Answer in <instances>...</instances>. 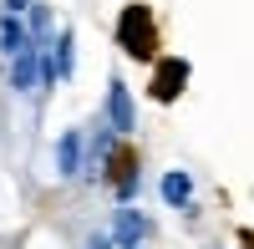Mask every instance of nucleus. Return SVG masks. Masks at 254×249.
Instances as JSON below:
<instances>
[{
  "label": "nucleus",
  "instance_id": "f257e3e1",
  "mask_svg": "<svg viewBox=\"0 0 254 249\" xmlns=\"http://www.w3.org/2000/svg\"><path fill=\"white\" fill-rule=\"evenodd\" d=\"M117 41L127 51H132L137 61L153 56V15H147V5H127L122 20H117Z\"/></svg>",
  "mask_w": 254,
  "mask_h": 249
},
{
  "label": "nucleus",
  "instance_id": "f03ea898",
  "mask_svg": "<svg viewBox=\"0 0 254 249\" xmlns=\"http://www.w3.org/2000/svg\"><path fill=\"white\" fill-rule=\"evenodd\" d=\"M41 51H46V46H36V41H31L26 51L10 56V87H15V92H31V87H36V76H41Z\"/></svg>",
  "mask_w": 254,
  "mask_h": 249
},
{
  "label": "nucleus",
  "instance_id": "7ed1b4c3",
  "mask_svg": "<svg viewBox=\"0 0 254 249\" xmlns=\"http://www.w3.org/2000/svg\"><path fill=\"white\" fill-rule=\"evenodd\" d=\"M107 122H112V132H132V127H137L132 92H127L122 81H112V87H107Z\"/></svg>",
  "mask_w": 254,
  "mask_h": 249
},
{
  "label": "nucleus",
  "instance_id": "20e7f679",
  "mask_svg": "<svg viewBox=\"0 0 254 249\" xmlns=\"http://www.w3.org/2000/svg\"><path fill=\"white\" fill-rule=\"evenodd\" d=\"M51 76H71L76 71V41H71V31H61L56 41H51Z\"/></svg>",
  "mask_w": 254,
  "mask_h": 249
},
{
  "label": "nucleus",
  "instance_id": "39448f33",
  "mask_svg": "<svg viewBox=\"0 0 254 249\" xmlns=\"http://www.w3.org/2000/svg\"><path fill=\"white\" fill-rule=\"evenodd\" d=\"M183 76H188V61H163V66H158V97L173 102L183 92Z\"/></svg>",
  "mask_w": 254,
  "mask_h": 249
},
{
  "label": "nucleus",
  "instance_id": "423d86ee",
  "mask_svg": "<svg viewBox=\"0 0 254 249\" xmlns=\"http://www.w3.org/2000/svg\"><path fill=\"white\" fill-rule=\"evenodd\" d=\"M0 46H5V56H15V51H26L31 46V31H20V15H0Z\"/></svg>",
  "mask_w": 254,
  "mask_h": 249
},
{
  "label": "nucleus",
  "instance_id": "0eeeda50",
  "mask_svg": "<svg viewBox=\"0 0 254 249\" xmlns=\"http://www.w3.org/2000/svg\"><path fill=\"white\" fill-rule=\"evenodd\" d=\"M163 198L173 203V209H188V203H193V183H188V173H163Z\"/></svg>",
  "mask_w": 254,
  "mask_h": 249
},
{
  "label": "nucleus",
  "instance_id": "6e6552de",
  "mask_svg": "<svg viewBox=\"0 0 254 249\" xmlns=\"http://www.w3.org/2000/svg\"><path fill=\"white\" fill-rule=\"evenodd\" d=\"M76 163H81V132H66V137L56 142V168L71 178V173H76Z\"/></svg>",
  "mask_w": 254,
  "mask_h": 249
},
{
  "label": "nucleus",
  "instance_id": "1a4fd4ad",
  "mask_svg": "<svg viewBox=\"0 0 254 249\" xmlns=\"http://www.w3.org/2000/svg\"><path fill=\"white\" fill-rule=\"evenodd\" d=\"M142 234H147V224H142L137 214H117V224H112V239H117L122 249H132Z\"/></svg>",
  "mask_w": 254,
  "mask_h": 249
},
{
  "label": "nucleus",
  "instance_id": "9d476101",
  "mask_svg": "<svg viewBox=\"0 0 254 249\" xmlns=\"http://www.w3.org/2000/svg\"><path fill=\"white\" fill-rule=\"evenodd\" d=\"M26 15H31V41H41V36L51 31V15H46V5H31Z\"/></svg>",
  "mask_w": 254,
  "mask_h": 249
},
{
  "label": "nucleus",
  "instance_id": "9b49d317",
  "mask_svg": "<svg viewBox=\"0 0 254 249\" xmlns=\"http://www.w3.org/2000/svg\"><path fill=\"white\" fill-rule=\"evenodd\" d=\"M31 5H36V0H5V10H10V15H20V10H31Z\"/></svg>",
  "mask_w": 254,
  "mask_h": 249
}]
</instances>
